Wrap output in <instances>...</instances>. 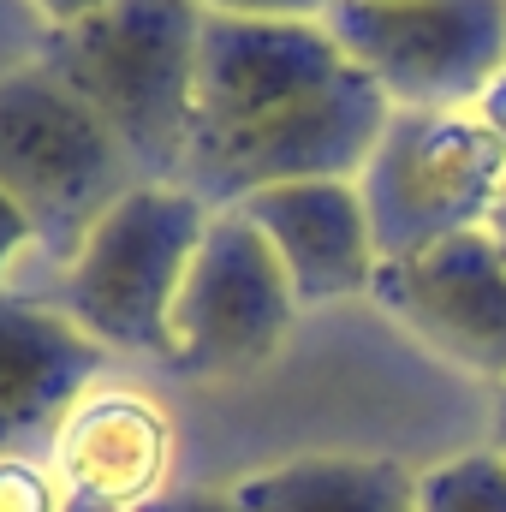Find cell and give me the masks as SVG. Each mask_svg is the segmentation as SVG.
Here are the masks:
<instances>
[{
	"label": "cell",
	"instance_id": "1",
	"mask_svg": "<svg viewBox=\"0 0 506 512\" xmlns=\"http://www.w3.org/2000/svg\"><path fill=\"white\" fill-rule=\"evenodd\" d=\"M197 42L203 6L114 0L72 30H48L42 66L114 131L143 185H179L197 126Z\"/></svg>",
	"mask_w": 506,
	"mask_h": 512
},
{
	"label": "cell",
	"instance_id": "2",
	"mask_svg": "<svg viewBox=\"0 0 506 512\" xmlns=\"http://www.w3.org/2000/svg\"><path fill=\"white\" fill-rule=\"evenodd\" d=\"M143 179L131 155L42 60L0 78V191L24 209L42 262H78L96 221Z\"/></svg>",
	"mask_w": 506,
	"mask_h": 512
},
{
	"label": "cell",
	"instance_id": "3",
	"mask_svg": "<svg viewBox=\"0 0 506 512\" xmlns=\"http://www.w3.org/2000/svg\"><path fill=\"white\" fill-rule=\"evenodd\" d=\"M215 209L179 185H137L120 197L96 233L84 239L78 262L60 274V310L102 346V352H143L173 358V298L185 268L203 245Z\"/></svg>",
	"mask_w": 506,
	"mask_h": 512
},
{
	"label": "cell",
	"instance_id": "4",
	"mask_svg": "<svg viewBox=\"0 0 506 512\" xmlns=\"http://www.w3.org/2000/svg\"><path fill=\"white\" fill-rule=\"evenodd\" d=\"M506 185V155L471 114L393 108L387 131L358 173V197L381 262L483 233Z\"/></svg>",
	"mask_w": 506,
	"mask_h": 512
},
{
	"label": "cell",
	"instance_id": "5",
	"mask_svg": "<svg viewBox=\"0 0 506 512\" xmlns=\"http://www.w3.org/2000/svg\"><path fill=\"white\" fill-rule=\"evenodd\" d=\"M322 30L387 108L471 114L506 72V0H334Z\"/></svg>",
	"mask_w": 506,
	"mask_h": 512
},
{
	"label": "cell",
	"instance_id": "6",
	"mask_svg": "<svg viewBox=\"0 0 506 512\" xmlns=\"http://www.w3.org/2000/svg\"><path fill=\"white\" fill-rule=\"evenodd\" d=\"M292 316H298V298H292L280 256L268 251V239L239 209H221L173 298V322H167L173 358L167 364L203 382L262 370L286 346Z\"/></svg>",
	"mask_w": 506,
	"mask_h": 512
},
{
	"label": "cell",
	"instance_id": "7",
	"mask_svg": "<svg viewBox=\"0 0 506 512\" xmlns=\"http://www.w3.org/2000/svg\"><path fill=\"white\" fill-rule=\"evenodd\" d=\"M370 298L441 364L506 382V256L489 233L381 262Z\"/></svg>",
	"mask_w": 506,
	"mask_h": 512
},
{
	"label": "cell",
	"instance_id": "8",
	"mask_svg": "<svg viewBox=\"0 0 506 512\" xmlns=\"http://www.w3.org/2000/svg\"><path fill=\"white\" fill-rule=\"evenodd\" d=\"M352 60L322 24H256L203 12L197 42V126L191 143L245 131L316 90H328Z\"/></svg>",
	"mask_w": 506,
	"mask_h": 512
},
{
	"label": "cell",
	"instance_id": "9",
	"mask_svg": "<svg viewBox=\"0 0 506 512\" xmlns=\"http://www.w3.org/2000/svg\"><path fill=\"white\" fill-rule=\"evenodd\" d=\"M239 215L280 256L298 304H334L376 286V233L358 197V179H304L274 185L239 203Z\"/></svg>",
	"mask_w": 506,
	"mask_h": 512
},
{
	"label": "cell",
	"instance_id": "10",
	"mask_svg": "<svg viewBox=\"0 0 506 512\" xmlns=\"http://www.w3.org/2000/svg\"><path fill=\"white\" fill-rule=\"evenodd\" d=\"M102 370V346L48 304L0 286V459H24L36 441L54 447L60 423Z\"/></svg>",
	"mask_w": 506,
	"mask_h": 512
},
{
	"label": "cell",
	"instance_id": "11",
	"mask_svg": "<svg viewBox=\"0 0 506 512\" xmlns=\"http://www.w3.org/2000/svg\"><path fill=\"white\" fill-rule=\"evenodd\" d=\"M173 459V429L167 417L143 399V393H90L72 405V417L54 435V471L72 495L84 501H108L120 512H137L143 501L167 495Z\"/></svg>",
	"mask_w": 506,
	"mask_h": 512
},
{
	"label": "cell",
	"instance_id": "12",
	"mask_svg": "<svg viewBox=\"0 0 506 512\" xmlns=\"http://www.w3.org/2000/svg\"><path fill=\"white\" fill-rule=\"evenodd\" d=\"M251 512H417V477L393 459H292L233 489Z\"/></svg>",
	"mask_w": 506,
	"mask_h": 512
},
{
	"label": "cell",
	"instance_id": "13",
	"mask_svg": "<svg viewBox=\"0 0 506 512\" xmlns=\"http://www.w3.org/2000/svg\"><path fill=\"white\" fill-rule=\"evenodd\" d=\"M417 512H506V459L495 447L459 453L417 477Z\"/></svg>",
	"mask_w": 506,
	"mask_h": 512
},
{
	"label": "cell",
	"instance_id": "14",
	"mask_svg": "<svg viewBox=\"0 0 506 512\" xmlns=\"http://www.w3.org/2000/svg\"><path fill=\"white\" fill-rule=\"evenodd\" d=\"M66 495L30 459H0V512H60Z\"/></svg>",
	"mask_w": 506,
	"mask_h": 512
},
{
	"label": "cell",
	"instance_id": "15",
	"mask_svg": "<svg viewBox=\"0 0 506 512\" xmlns=\"http://www.w3.org/2000/svg\"><path fill=\"white\" fill-rule=\"evenodd\" d=\"M215 18H256V24H322L334 0H191Z\"/></svg>",
	"mask_w": 506,
	"mask_h": 512
},
{
	"label": "cell",
	"instance_id": "16",
	"mask_svg": "<svg viewBox=\"0 0 506 512\" xmlns=\"http://www.w3.org/2000/svg\"><path fill=\"white\" fill-rule=\"evenodd\" d=\"M137 512H251L233 489L227 495H215V489H185V495H155V501H143Z\"/></svg>",
	"mask_w": 506,
	"mask_h": 512
},
{
	"label": "cell",
	"instance_id": "17",
	"mask_svg": "<svg viewBox=\"0 0 506 512\" xmlns=\"http://www.w3.org/2000/svg\"><path fill=\"white\" fill-rule=\"evenodd\" d=\"M24 245H36V233H30V221H24V209L0 191V280H6V268L24 256Z\"/></svg>",
	"mask_w": 506,
	"mask_h": 512
},
{
	"label": "cell",
	"instance_id": "18",
	"mask_svg": "<svg viewBox=\"0 0 506 512\" xmlns=\"http://www.w3.org/2000/svg\"><path fill=\"white\" fill-rule=\"evenodd\" d=\"M471 120H477V126L489 131V137H495V149L506 155V72L495 78V84H489V90H483V96H477Z\"/></svg>",
	"mask_w": 506,
	"mask_h": 512
},
{
	"label": "cell",
	"instance_id": "19",
	"mask_svg": "<svg viewBox=\"0 0 506 512\" xmlns=\"http://www.w3.org/2000/svg\"><path fill=\"white\" fill-rule=\"evenodd\" d=\"M42 18H48V30H72V24H84V18H96V12H108L114 0H30Z\"/></svg>",
	"mask_w": 506,
	"mask_h": 512
},
{
	"label": "cell",
	"instance_id": "20",
	"mask_svg": "<svg viewBox=\"0 0 506 512\" xmlns=\"http://www.w3.org/2000/svg\"><path fill=\"white\" fill-rule=\"evenodd\" d=\"M489 447L506 459V382L495 387V423H489Z\"/></svg>",
	"mask_w": 506,
	"mask_h": 512
},
{
	"label": "cell",
	"instance_id": "21",
	"mask_svg": "<svg viewBox=\"0 0 506 512\" xmlns=\"http://www.w3.org/2000/svg\"><path fill=\"white\" fill-rule=\"evenodd\" d=\"M489 239H495V251L506 256V185H501V197H495V215H489V227H483Z\"/></svg>",
	"mask_w": 506,
	"mask_h": 512
},
{
	"label": "cell",
	"instance_id": "22",
	"mask_svg": "<svg viewBox=\"0 0 506 512\" xmlns=\"http://www.w3.org/2000/svg\"><path fill=\"white\" fill-rule=\"evenodd\" d=\"M60 512H120V507H108V501H84V495H66V507Z\"/></svg>",
	"mask_w": 506,
	"mask_h": 512
}]
</instances>
